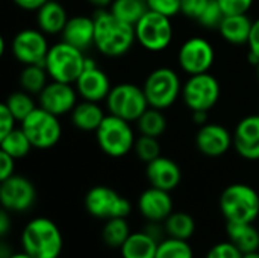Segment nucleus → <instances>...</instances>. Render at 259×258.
I'll use <instances>...</instances> for the list:
<instances>
[{
  "instance_id": "nucleus-8",
  "label": "nucleus",
  "mask_w": 259,
  "mask_h": 258,
  "mask_svg": "<svg viewBox=\"0 0 259 258\" xmlns=\"http://www.w3.org/2000/svg\"><path fill=\"white\" fill-rule=\"evenodd\" d=\"M21 129L29 137L33 148L39 151L52 149L56 146L62 137V126L59 117L46 111L41 106H36L23 122Z\"/></svg>"
},
{
  "instance_id": "nucleus-2",
  "label": "nucleus",
  "mask_w": 259,
  "mask_h": 258,
  "mask_svg": "<svg viewBox=\"0 0 259 258\" xmlns=\"http://www.w3.org/2000/svg\"><path fill=\"white\" fill-rule=\"evenodd\" d=\"M21 249L33 258H59L64 249V237L59 227L49 217L29 220L20 237Z\"/></svg>"
},
{
  "instance_id": "nucleus-41",
  "label": "nucleus",
  "mask_w": 259,
  "mask_h": 258,
  "mask_svg": "<svg viewBox=\"0 0 259 258\" xmlns=\"http://www.w3.org/2000/svg\"><path fill=\"white\" fill-rule=\"evenodd\" d=\"M15 123L17 119L14 117V114L9 111V108L2 103L0 105V138L8 135L12 129H15Z\"/></svg>"
},
{
  "instance_id": "nucleus-20",
  "label": "nucleus",
  "mask_w": 259,
  "mask_h": 258,
  "mask_svg": "<svg viewBox=\"0 0 259 258\" xmlns=\"http://www.w3.org/2000/svg\"><path fill=\"white\" fill-rule=\"evenodd\" d=\"M146 176L152 187L173 192L182 181V170L176 161L161 155L146 164Z\"/></svg>"
},
{
  "instance_id": "nucleus-10",
  "label": "nucleus",
  "mask_w": 259,
  "mask_h": 258,
  "mask_svg": "<svg viewBox=\"0 0 259 258\" xmlns=\"http://www.w3.org/2000/svg\"><path fill=\"white\" fill-rule=\"evenodd\" d=\"M85 208L96 219H127L132 211V204L114 189L106 186H96L85 195Z\"/></svg>"
},
{
  "instance_id": "nucleus-7",
  "label": "nucleus",
  "mask_w": 259,
  "mask_h": 258,
  "mask_svg": "<svg viewBox=\"0 0 259 258\" xmlns=\"http://www.w3.org/2000/svg\"><path fill=\"white\" fill-rule=\"evenodd\" d=\"M105 102L109 114L121 117L131 123L137 122L141 114L150 106L143 87L131 82L114 85Z\"/></svg>"
},
{
  "instance_id": "nucleus-12",
  "label": "nucleus",
  "mask_w": 259,
  "mask_h": 258,
  "mask_svg": "<svg viewBox=\"0 0 259 258\" xmlns=\"http://www.w3.org/2000/svg\"><path fill=\"white\" fill-rule=\"evenodd\" d=\"M215 52L212 44L202 36L188 38L178 52L179 67L190 76L208 73L214 64Z\"/></svg>"
},
{
  "instance_id": "nucleus-51",
  "label": "nucleus",
  "mask_w": 259,
  "mask_h": 258,
  "mask_svg": "<svg viewBox=\"0 0 259 258\" xmlns=\"http://www.w3.org/2000/svg\"><path fill=\"white\" fill-rule=\"evenodd\" d=\"M143 2H147V0H143Z\"/></svg>"
},
{
  "instance_id": "nucleus-37",
  "label": "nucleus",
  "mask_w": 259,
  "mask_h": 258,
  "mask_svg": "<svg viewBox=\"0 0 259 258\" xmlns=\"http://www.w3.org/2000/svg\"><path fill=\"white\" fill-rule=\"evenodd\" d=\"M205 258H243V252L232 242L225 240L211 246Z\"/></svg>"
},
{
  "instance_id": "nucleus-50",
  "label": "nucleus",
  "mask_w": 259,
  "mask_h": 258,
  "mask_svg": "<svg viewBox=\"0 0 259 258\" xmlns=\"http://www.w3.org/2000/svg\"><path fill=\"white\" fill-rule=\"evenodd\" d=\"M256 76H258V81H259V64L256 65Z\"/></svg>"
},
{
  "instance_id": "nucleus-21",
  "label": "nucleus",
  "mask_w": 259,
  "mask_h": 258,
  "mask_svg": "<svg viewBox=\"0 0 259 258\" xmlns=\"http://www.w3.org/2000/svg\"><path fill=\"white\" fill-rule=\"evenodd\" d=\"M94 33H96V26L93 17L74 15L68 18L61 35L64 41L85 52L87 49L94 46Z\"/></svg>"
},
{
  "instance_id": "nucleus-42",
  "label": "nucleus",
  "mask_w": 259,
  "mask_h": 258,
  "mask_svg": "<svg viewBox=\"0 0 259 258\" xmlns=\"http://www.w3.org/2000/svg\"><path fill=\"white\" fill-rule=\"evenodd\" d=\"M14 170H15V158H12L6 152L0 151V181L12 176Z\"/></svg>"
},
{
  "instance_id": "nucleus-5",
  "label": "nucleus",
  "mask_w": 259,
  "mask_h": 258,
  "mask_svg": "<svg viewBox=\"0 0 259 258\" xmlns=\"http://www.w3.org/2000/svg\"><path fill=\"white\" fill-rule=\"evenodd\" d=\"M96 140L99 148L112 158H121L127 155L137 141L131 122L114 114H109L103 119L102 125L96 131Z\"/></svg>"
},
{
  "instance_id": "nucleus-16",
  "label": "nucleus",
  "mask_w": 259,
  "mask_h": 258,
  "mask_svg": "<svg viewBox=\"0 0 259 258\" xmlns=\"http://www.w3.org/2000/svg\"><path fill=\"white\" fill-rule=\"evenodd\" d=\"M77 97L79 94L73 84L52 81L38 94V102L41 108L61 117L74 109L77 105Z\"/></svg>"
},
{
  "instance_id": "nucleus-29",
  "label": "nucleus",
  "mask_w": 259,
  "mask_h": 258,
  "mask_svg": "<svg viewBox=\"0 0 259 258\" xmlns=\"http://www.w3.org/2000/svg\"><path fill=\"white\" fill-rule=\"evenodd\" d=\"M32 148L33 146L26 132L21 129V126L12 129L8 135L0 138V149L15 160L27 157Z\"/></svg>"
},
{
  "instance_id": "nucleus-6",
  "label": "nucleus",
  "mask_w": 259,
  "mask_h": 258,
  "mask_svg": "<svg viewBox=\"0 0 259 258\" xmlns=\"http://www.w3.org/2000/svg\"><path fill=\"white\" fill-rule=\"evenodd\" d=\"M182 87L179 75L170 67L155 68L143 84L149 105L158 109H167L175 105L182 94Z\"/></svg>"
},
{
  "instance_id": "nucleus-30",
  "label": "nucleus",
  "mask_w": 259,
  "mask_h": 258,
  "mask_svg": "<svg viewBox=\"0 0 259 258\" xmlns=\"http://www.w3.org/2000/svg\"><path fill=\"white\" fill-rule=\"evenodd\" d=\"M109 11L121 21L135 26L149 11V6L143 0H114Z\"/></svg>"
},
{
  "instance_id": "nucleus-40",
  "label": "nucleus",
  "mask_w": 259,
  "mask_h": 258,
  "mask_svg": "<svg viewBox=\"0 0 259 258\" xmlns=\"http://www.w3.org/2000/svg\"><path fill=\"white\" fill-rule=\"evenodd\" d=\"M255 0H219L225 15L247 14Z\"/></svg>"
},
{
  "instance_id": "nucleus-44",
  "label": "nucleus",
  "mask_w": 259,
  "mask_h": 258,
  "mask_svg": "<svg viewBox=\"0 0 259 258\" xmlns=\"http://www.w3.org/2000/svg\"><path fill=\"white\" fill-rule=\"evenodd\" d=\"M12 213H9L8 210L2 208L0 211V236L5 239L8 236V233L12 230V217H11Z\"/></svg>"
},
{
  "instance_id": "nucleus-28",
  "label": "nucleus",
  "mask_w": 259,
  "mask_h": 258,
  "mask_svg": "<svg viewBox=\"0 0 259 258\" xmlns=\"http://www.w3.org/2000/svg\"><path fill=\"white\" fill-rule=\"evenodd\" d=\"M49 73L44 65L32 64L24 65L20 71V87L21 90L27 91L29 94H39L44 87L49 84Z\"/></svg>"
},
{
  "instance_id": "nucleus-4",
  "label": "nucleus",
  "mask_w": 259,
  "mask_h": 258,
  "mask_svg": "<svg viewBox=\"0 0 259 258\" xmlns=\"http://www.w3.org/2000/svg\"><path fill=\"white\" fill-rule=\"evenodd\" d=\"M85 53L68 44L67 41H59L50 46L44 67L52 81L74 84L85 67Z\"/></svg>"
},
{
  "instance_id": "nucleus-24",
  "label": "nucleus",
  "mask_w": 259,
  "mask_h": 258,
  "mask_svg": "<svg viewBox=\"0 0 259 258\" xmlns=\"http://www.w3.org/2000/svg\"><path fill=\"white\" fill-rule=\"evenodd\" d=\"M71 114V123L83 132H96L106 117L102 106L97 102L82 100L77 102Z\"/></svg>"
},
{
  "instance_id": "nucleus-9",
  "label": "nucleus",
  "mask_w": 259,
  "mask_h": 258,
  "mask_svg": "<svg viewBox=\"0 0 259 258\" xmlns=\"http://www.w3.org/2000/svg\"><path fill=\"white\" fill-rule=\"evenodd\" d=\"M137 41L149 52H162L173 41V23L170 17L147 11L135 24Z\"/></svg>"
},
{
  "instance_id": "nucleus-46",
  "label": "nucleus",
  "mask_w": 259,
  "mask_h": 258,
  "mask_svg": "<svg viewBox=\"0 0 259 258\" xmlns=\"http://www.w3.org/2000/svg\"><path fill=\"white\" fill-rule=\"evenodd\" d=\"M191 120L199 126L206 125L208 123V111H191Z\"/></svg>"
},
{
  "instance_id": "nucleus-3",
  "label": "nucleus",
  "mask_w": 259,
  "mask_h": 258,
  "mask_svg": "<svg viewBox=\"0 0 259 258\" xmlns=\"http://www.w3.org/2000/svg\"><path fill=\"white\" fill-rule=\"evenodd\" d=\"M219 207L226 222L255 224L259 217L258 192L247 184H231L222 192Z\"/></svg>"
},
{
  "instance_id": "nucleus-33",
  "label": "nucleus",
  "mask_w": 259,
  "mask_h": 258,
  "mask_svg": "<svg viewBox=\"0 0 259 258\" xmlns=\"http://www.w3.org/2000/svg\"><path fill=\"white\" fill-rule=\"evenodd\" d=\"M3 103L9 108V111L14 114V117L20 123L36 108L35 100L32 99V94H29L24 90L23 91H15V93L9 94Z\"/></svg>"
},
{
  "instance_id": "nucleus-45",
  "label": "nucleus",
  "mask_w": 259,
  "mask_h": 258,
  "mask_svg": "<svg viewBox=\"0 0 259 258\" xmlns=\"http://www.w3.org/2000/svg\"><path fill=\"white\" fill-rule=\"evenodd\" d=\"M12 2L24 11H35L36 12L49 0H12Z\"/></svg>"
},
{
  "instance_id": "nucleus-47",
  "label": "nucleus",
  "mask_w": 259,
  "mask_h": 258,
  "mask_svg": "<svg viewBox=\"0 0 259 258\" xmlns=\"http://www.w3.org/2000/svg\"><path fill=\"white\" fill-rule=\"evenodd\" d=\"M88 2L96 9H109L114 3V0H88Z\"/></svg>"
},
{
  "instance_id": "nucleus-34",
  "label": "nucleus",
  "mask_w": 259,
  "mask_h": 258,
  "mask_svg": "<svg viewBox=\"0 0 259 258\" xmlns=\"http://www.w3.org/2000/svg\"><path fill=\"white\" fill-rule=\"evenodd\" d=\"M156 258H194V251L188 240L165 237L158 246Z\"/></svg>"
},
{
  "instance_id": "nucleus-11",
  "label": "nucleus",
  "mask_w": 259,
  "mask_h": 258,
  "mask_svg": "<svg viewBox=\"0 0 259 258\" xmlns=\"http://www.w3.org/2000/svg\"><path fill=\"white\" fill-rule=\"evenodd\" d=\"M220 82L209 71L190 76L182 87V99L191 111L212 109L220 100Z\"/></svg>"
},
{
  "instance_id": "nucleus-32",
  "label": "nucleus",
  "mask_w": 259,
  "mask_h": 258,
  "mask_svg": "<svg viewBox=\"0 0 259 258\" xmlns=\"http://www.w3.org/2000/svg\"><path fill=\"white\" fill-rule=\"evenodd\" d=\"M137 125L140 134L159 138L167 129V119L162 114V109L149 106L137 120Z\"/></svg>"
},
{
  "instance_id": "nucleus-23",
  "label": "nucleus",
  "mask_w": 259,
  "mask_h": 258,
  "mask_svg": "<svg viewBox=\"0 0 259 258\" xmlns=\"http://www.w3.org/2000/svg\"><path fill=\"white\" fill-rule=\"evenodd\" d=\"M253 21L247 17V14H237V15H225L219 32L225 41L241 46L247 44L250 38Z\"/></svg>"
},
{
  "instance_id": "nucleus-35",
  "label": "nucleus",
  "mask_w": 259,
  "mask_h": 258,
  "mask_svg": "<svg viewBox=\"0 0 259 258\" xmlns=\"http://www.w3.org/2000/svg\"><path fill=\"white\" fill-rule=\"evenodd\" d=\"M134 151L137 154V157L143 161V163H150L153 160H156L158 157H161V144L159 140L156 137H150V135H140L135 141Z\"/></svg>"
},
{
  "instance_id": "nucleus-22",
  "label": "nucleus",
  "mask_w": 259,
  "mask_h": 258,
  "mask_svg": "<svg viewBox=\"0 0 259 258\" xmlns=\"http://www.w3.org/2000/svg\"><path fill=\"white\" fill-rule=\"evenodd\" d=\"M67 21H68L67 11L56 0L46 2L36 11V24H38V29L42 30L46 35H58V33H62Z\"/></svg>"
},
{
  "instance_id": "nucleus-19",
  "label": "nucleus",
  "mask_w": 259,
  "mask_h": 258,
  "mask_svg": "<svg viewBox=\"0 0 259 258\" xmlns=\"http://www.w3.org/2000/svg\"><path fill=\"white\" fill-rule=\"evenodd\" d=\"M232 135L234 148L241 158L249 161L259 160V114L241 119Z\"/></svg>"
},
{
  "instance_id": "nucleus-36",
  "label": "nucleus",
  "mask_w": 259,
  "mask_h": 258,
  "mask_svg": "<svg viewBox=\"0 0 259 258\" xmlns=\"http://www.w3.org/2000/svg\"><path fill=\"white\" fill-rule=\"evenodd\" d=\"M225 18V12L219 3V0H209L208 6L202 12L200 18L197 20L206 29H219Z\"/></svg>"
},
{
  "instance_id": "nucleus-27",
  "label": "nucleus",
  "mask_w": 259,
  "mask_h": 258,
  "mask_svg": "<svg viewBox=\"0 0 259 258\" xmlns=\"http://www.w3.org/2000/svg\"><path fill=\"white\" fill-rule=\"evenodd\" d=\"M164 228L167 233V237L173 239H181V240H188L196 234V219L185 211H173L165 220H164Z\"/></svg>"
},
{
  "instance_id": "nucleus-43",
  "label": "nucleus",
  "mask_w": 259,
  "mask_h": 258,
  "mask_svg": "<svg viewBox=\"0 0 259 258\" xmlns=\"http://www.w3.org/2000/svg\"><path fill=\"white\" fill-rule=\"evenodd\" d=\"M249 52L255 53L259 58V18H256L253 21V26H252V32H250V38H249Z\"/></svg>"
},
{
  "instance_id": "nucleus-17",
  "label": "nucleus",
  "mask_w": 259,
  "mask_h": 258,
  "mask_svg": "<svg viewBox=\"0 0 259 258\" xmlns=\"http://www.w3.org/2000/svg\"><path fill=\"white\" fill-rule=\"evenodd\" d=\"M197 149L209 158H217L225 155L231 146H234V135L219 123H206L200 126L196 135Z\"/></svg>"
},
{
  "instance_id": "nucleus-38",
  "label": "nucleus",
  "mask_w": 259,
  "mask_h": 258,
  "mask_svg": "<svg viewBox=\"0 0 259 258\" xmlns=\"http://www.w3.org/2000/svg\"><path fill=\"white\" fill-rule=\"evenodd\" d=\"M181 3L182 0H147V6L150 11H155L170 18L181 14Z\"/></svg>"
},
{
  "instance_id": "nucleus-48",
  "label": "nucleus",
  "mask_w": 259,
  "mask_h": 258,
  "mask_svg": "<svg viewBox=\"0 0 259 258\" xmlns=\"http://www.w3.org/2000/svg\"><path fill=\"white\" fill-rule=\"evenodd\" d=\"M8 258H33L32 255H29L27 252H24L23 249L20 251V252H14L12 255H9Z\"/></svg>"
},
{
  "instance_id": "nucleus-13",
  "label": "nucleus",
  "mask_w": 259,
  "mask_h": 258,
  "mask_svg": "<svg viewBox=\"0 0 259 258\" xmlns=\"http://www.w3.org/2000/svg\"><path fill=\"white\" fill-rule=\"evenodd\" d=\"M36 201L35 186L21 175H12L0 184V204L9 213H24Z\"/></svg>"
},
{
  "instance_id": "nucleus-39",
  "label": "nucleus",
  "mask_w": 259,
  "mask_h": 258,
  "mask_svg": "<svg viewBox=\"0 0 259 258\" xmlns=\"http://www.w3.org/2000/svg\"><path fill=\"white\" fill-rule=\"evenodd\" d=\"M209 0H182L181 3V14H184L187 18L199 20L205 8L208 6Z\"/></svg>"
},
{
  "instance_id": "nucleus-49",
  "label": "nucleus",
  "mask_w": 259,
  "mask_h": 258,
  "mask_svg": "<svg viewBox=\"0 0 259 258\" xmlns=\"http://www.w3.org/2000/svg\"><path fill=\"white\" fill-rule=\"evenodd\" d=\"M243 258H259V251H255V252H247V254H243Z\"/></svg>"
},
{
  "instance_id": "nucleus-15",
  "label": "nucleus",
  "mask_w": 259,
  "mask_h": 258,
  "mask_svg": "<svg viewBox=\"0 0 259 258\" xmlns=\"http://www.w3.org/2000/svg\"><path fill=\"white\" fill-rule=\"evenodd\" d=\"M74 87L77 90V94L83 100H91L97 103L106 100V97L112 90L108 75L91 58L85 59L83 71L74 82Z\"/></svg>"
},
{
  "instance_id": "nucleus-1",
  "label": "nucleus",
  "mask_w": 259,
  "mask_h": 258,
  "mask_svg": "<svg viewBox=\"0 0 259 258\" xmlns=\"http://www.w3.org/2000/svg\"><path fill=\"white\" fill-rule=\"evenodd\" d=\"M94 46L108 58L126 55L137 41L135 26L117 18L109 9H96L94 15Z\"/></svg>"
},
{
  "instance_id": "nucleus-31",
  "label": "nucleus",
  "mask_w": 259,
  "mask_h": 258,
  "mask_svg": "<svg viewBox=\"0 0 259 258\" xmlns=\"http://www.w3.org/2000/svg\"><path fill=\"white\" fill-rule=\"evenodd\" d=\"M129 236H131V230L124 217H114V219L105 220V225L102 230V239L106 246L121 248Z\"/></svg>"
},
{
  "instance_id": "nucleus-25",
  "label": "nucleus",
  "mask_w": 259,
  "mask_h": 258,
  "mask_svg": "<svg viewBox=\"0 0 259 258\" xmlns=\"http://www.w3.org/2000/svg\"><path fill=\"white\" fill-rule=\"evenodd\" d=\"M226 236L243 254L259 251V231L255 224L226 222Z\"/></svg>"
},
{
  "instance_id": "nucleus-18",
  "label": "nucleus",
  "mask_w": 259,
  "mask_h": 258,
  "mask_svg": "<svg viewBox=\"0 0 259 258\" xmlns=\"http://www.w3.org/2000/svg\"><path fill=\"white\" fill-rule=\"evenodd\" d=\"M138 211L147 222H164L173 210V198L170 192L149 187L138 198Z\"/></svg>"
},
{
  "instance_id": "nucleus-14",
  "label": "nucleus",
  "mask_w": 259,
  "mask_h": 258,
  "mask_svg": "<svg viewBox=\"0 0 259 258\" xmlns=\"http://www.w3.org/2000/svg\"><path fill=\"white\" fill-rule=\"evenodd\" d=\"M49 49L46 33L39 29H23L12 40V55L23 65H44Z\"/></svg>"
},
{
  "instance_id": "nucleus-26",
  "label": "nucleus",
  "mask_w": 259,
  "mask_h": 258,
  "mask_svg": "<svg viewBox=\"0 0 259 258\" xmlns=\"http://www.w3.org/2000/svg\"><path fill=\"white\" fill-rule=\"evenodd\" d=\"M159 242L150 237L144 230L131 233L127 240L120 248L123 258H156Z\"/></svg>"
}]
</instances>
